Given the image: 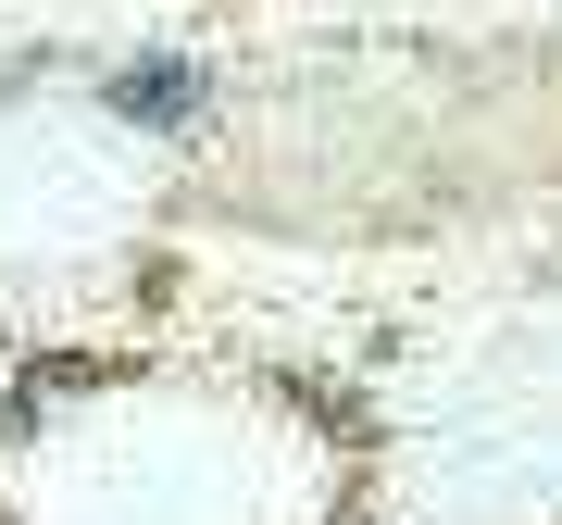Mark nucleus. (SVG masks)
Segmentation results:
<instances>
[{"mask_svg":"<svg viewBox=\"0 0 562 525\" xmlns=\"http://www.w3.org/2000/svg\"><path fill=\"white\" fill-rule=\"evenodd\" d=\"M113 101H125V113H188V76H125Z\"/></svg>","mask_w":562,"mask_h":525,"instance_id":"nucleus-1","label":"nucleus"}]
</instances>
